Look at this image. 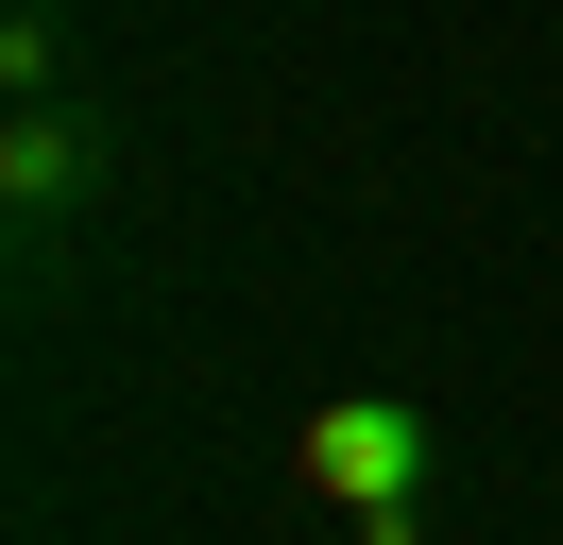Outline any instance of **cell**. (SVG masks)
<instances>
[{
  "label": "cell",
  "instance_id": "cell-1",
  "mask_svg": "<svg viewBox=\"0 0 563 545\" xmlns=\"http://www.w3.org/2000/svg\"><path fill=\"white\" fill-rule=\"evenodd\" d=\"M290 494L342 545H444V409L410 392H324L290 426Z\"/></svg>",
  "mask_w": 563,
  "mask_h": 545
},
{
  "label": "cell",
  "instance_id": "cell-2",
  "mask_svg": "<svg viewBox=\"0 0 563 545\" xmlns=\"http://www.w3.org/2000/svg\"><path fill=\"white\" fill-rule=\"evenodd\" d=\"M120 170H137V136H120L103 86L0 120V238H18V290H69V238L120 204Z\"/></svg>",
  "mask_w": 563,
  "mask_h": 545
},
{
  "label": "cell",
  "instance_id": "cell-3",
  "mask_svg": "<svg viewBox=\"0 0 563 545\" xmlns=\"http://www.w3.org/2000/svg\"><path fill=\"white\" fill-rule=\"evenodd\" d=\"M69 68H86V52H69V18H52V0H0V120H35V102H86Z\"/></svg>",
  "mask_w": 563,
  "mask_h": 545
}]
</instances>
